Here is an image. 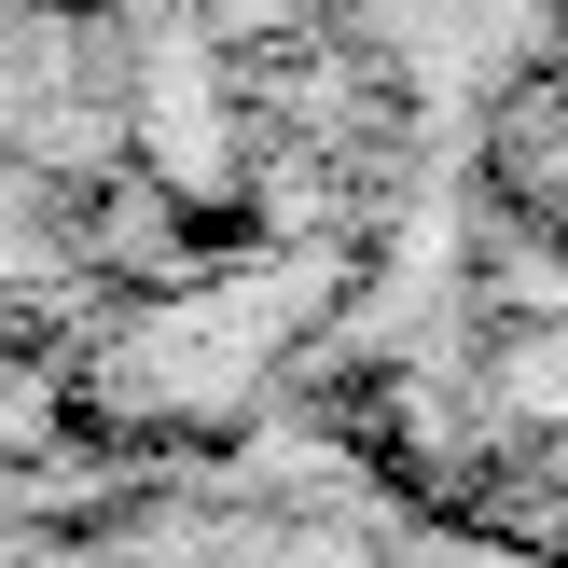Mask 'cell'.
<instances>
[{
	"label": "cell",
	"mask_w": 568,
	"mask_h": 568,
	"mask_svg": "<svg viewBox=\"0 0 568 568\" xmlns=\"http://www.w3.org/2000/svg\"><path fill=\"white\" fill-rule=\"evenodd\" d=\"M486 166L514 194L527 236H568V70H527L514 98L486 111Z\"/></svg>",
	"instance_id": "obj_1"
}]
</instances>
